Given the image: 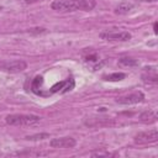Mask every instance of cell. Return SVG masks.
Wrapping results in <instances>:
<instances>
[{
  "label": "cell",
  "instance_id": "6da1fadb",
  "mask_svg": "<svg viewBox=\"0 0 158 158\" xmlns=\"http://www.w3.org/2000/svg\"><path fill=\"white\" fill-rule=\"evenodd\" d=\"M41 121V117L37 115L27 114H12L5 117V122L10 126H32Z\"/></svg>",
  "mask_w": 158,
  "mask_h": 158
},
{
  "label": "cell",
  "instance_id": "7a4b0ae2",
  "mask_svg": "<svg viewBox=\"0 0 158 158\" xmlns=\"http://www.w3.org/2000/svg\"><path fill=\"white\" fill-rule=\"evenodd\" d=\"M52 10L58 12H72L79 10V0H54L51 4Z\"/></svg>",
  "mask_w": 158,
  "mask_h": 158
},
{
  "label": "cell",
  "instance_id": "3957f363",
  "mask_svg": "<svg viewBox=\"0 0 158 158\" xmlns=\"http://www.w3.org/2000/svg\"><path fill=\"white\" fill-rule=\"evenodd\" d=\"M131 33L127 31H105L100 33V38L110 42H126L131 40Z\"/></svg>",
  "mask_w": 158,
  "mask_h": 158
},
{
  "label": "cell",
  "instance_id": "277c9868",
  "mask_svg": "<svg viewBox=\"0 0 158 158\" xmlns=\"http://www.w3.org/2000/svg\"><path fill=\"white\" fill-rule=\"evenodd\" d=\"M144 99V95L143 93L141 91H135V93H131V94H126V95H122V96H118L116 98V102L120 104V105H133V104H138V102H142Z\"/></svg>",
  "mask_w": 158,
  "mask_h": 158
},
{
  "label": "cell",
  "instance_id": "5b68a950",
  "mask_svg": "<svg viewBox=\"0 0 158 158\" xmlns=\"http://www.w3.org/2000/svg\"><path fill=\"white\" fill-rule=\"evenodd\" d=\"M158 139V131L157 130H149L147 132H139L135 136V142L138 144H147L153 143Z\"/></svg>",
  "mask_w": 158,
  "mask_h": 158
},
{
  "label": "cell",
  "instance_id": "8992f818",
  "mask_svg": "<svg viewBox=\"0 0 158 158\" xmlns=\"http://www.w3.org/2000/svg\"><path fill=\"white\" fill-rule=\"evenodd\" d=\"M77 141L73 137H58L52 138L49 141V146L52 148H73L75 147Z\"/></svg>",
  "mask_w": 158,
  "mask_h": 158
},
{
  "label": "cell",
  "instance_id": "52a82bcc",
  "mask_svg": "<svg viewBox=\"0 0 158 158\" xmlns=\"http://www.w3.org/2000/svg\"><path fill=\"white\" fill-rule=\"evenodd\" d=\"M27 68V63L25 60H11L5 64H2L1 69L7 72V73H20Z\"/></svg>",
  "mask_w": 158,
  "mask_h": 158
},
{
  "label": "cell",
  "instance_id": "ba28073f",
  "mask_svg": "<svg viewBox=\"0 0 158 158\" xmlns=\"http://www.w3.org/2000/svg\"><path fill=\"white\" fill-rule=\"evenodd\" d=\"M74 88V80L73 78H69V79H65V80H62V81H58L57 84H54L51 90H49V94H54V93H67L69 90H72Z\"/></svg>",
  "mask_w": 158,
  "mask_h": 158
},
{
  "label": "cell",
  "instance_id": "9c48e42d",
  "mask_svg": "<svg viewBox=\"0 0 158 158\" xmlns=\"http://www.w3.org/2000/svg\"><path fill=\"white\" fill-rule=\"evenodd\" d=\"M142 79L146 83H151V84H156L158 81V75H157V67H146L143 68V73H142Z\"/></svg>",
  "mask_w": 158,
  "mask_h": 158
},
{
  "label": "cell",
  "instance_id": "30bf717a",
  "mask_svg": "<svg viewBox=\"0 0 158 158\" xmlns=\"http://www.w3.org/2000/svg\"><path fill=\"white\" fill-rule=\"evenodd\" d=\"M135 9V5L130 1H122L115 7V14L117 15H127Z\"/></svg>",
  "mask_w": 158,
  "mask_h": 158
},
{
  "label": "cell",
  "instance_id": "8fae6325",
  "mask_svg": "<svg viewBox=\"0 0 158 158\" xmlns=\"http://www.w3.org/2000/svg\"><path fill=\"white\" fill-rule=\"evenodd\" d=\"M139 121L143 123H154L157 121V114L153 110H146L139 114Z\"/></svg>",
  "mask_w": 158,
  "mask_h": 158
},
{
  "label": "cell",
  "instance_id": "7c38bea8",
  "mask_svg": "<svg viewBox=\"0 0 158 158\" xmlns=\"http://www.w3.org/2000/svg\"><path fill=\"white\" fill-rule=\"evenodd\" d=\"M118 64L123 67H135V65H138V62L130 57H121L118 59Z\"/></svg>",
  "mask_w": 158,
  "mask_h": 158
},
{
  "label": "cell",
  "instance_id": "4fadbf2b",
  "mask_svg": "<svg viewBox=\"0 0 158 158\" xmlns=\"http://www.w3.org/2000/svg\"><path fill=\"white\" fill-rule=\"evenodd\" d=\"M125 73H112V74H107V75H104L102 79L104 80H107V81H120L122 79H125Z\"/></svg>",
  "mask_w": 158,
  "mask_h": 158
},
{
  "label": "cell",
  "instance_id": "5bb4252c",
  "mask_svg": "<svg viewBox=\"0 0 158 158\" xmlns=\"http://www.w3.org/2000/svg\"><path fill=\"white\" fill-rule=\"evenodd\" d=\"M48 137H49V133H37V135L27 136L26 139H28V141H41V139H44V138H48Z\"/></svg>",
  "mask_w": 158,
  "mask_h": 158
},
{
  "label": "cell",
  "instance_id": "9a60e30c",
  "mask_svg": "<svg viewBox=\"0 0 158 158\" xmlns=\"http://www.w3.org/2000/svg\"><path fill=\"white\" fill-rule=\"evenodd\" d=\"M27 32H30V33H43V32H46V28H43V27L28 28V30H27Z\"/></svg>",
  "mask_w": 158,
  "mask_h": 158
},
{
  "label": "cell",
  "instance_id": "2e32d148",
  "mask_svg": "<svg viewBox=\"0 0 158 158\" xmlns=\"http://www.w3.org/2000/svg\"><path fill=\"white\" fill-rule=\"evenodd\" d=\"M93 157H109V156H114L112 153H109V152H93L91 153Z\"/></svg>",
  "mask_w": 158,
  "mask_h": 158
},
{
  "label": "cell",
  "instance_id": "e0dca14e",
  "mask_svg": "<svg viewBox=\"0 0 158 158\" xmlns=\"http://www.w3.org/2000/svg\"><path fill=\"white\" fill-rule=\"evenodd\" d=\"M37 1H41V0H25L26 4H35V2H37Z\"/></svg>",
  "mask_w": 158,
  "mask_h": 158
},
{
  "label": "cell",
  "instance_id": "ac0fdd59",
  "mask_svg": "<svg viewBox=\"0 0 158 158\" xmlns=\"http://www.w3.org/2000/svg\"><path fill=\"white\" fill-rule=\"evenodd\" d=\"M153 31H154V33H157V22L153 23Z\"/></svg>",
  "mask_w": 158,
  "mask_h": 158
},
{
  "label": "cell",
  "instance_id": "d6986e66",
  "mask_svg": "<svg viewBox=\"0 0 158 158\" xmlns=\"http://www.w3.org/2000/svg\"><path fill=\"white\" fill-rule=\"evenodd\" d=\"M142 1H149V2H152V1H156V0H142Z\"/></svg>",
  "mask_w": 158,
  "mask_h": 158
},
{
  "label": "cell",
  "instance_id": "ffe728a7",
  "mask_svg": "<svg viewBox=\"0 0 158 158\" xmlns=\"http://www.w3.org/2000/svg\"><path fill=\"white\" fill-rule=\"evenodd\" d=\"M0 10H1V7H0Z\"/></svg>",
  "mask_w": 158,
  "mask_h": 158
}]
</instances>
